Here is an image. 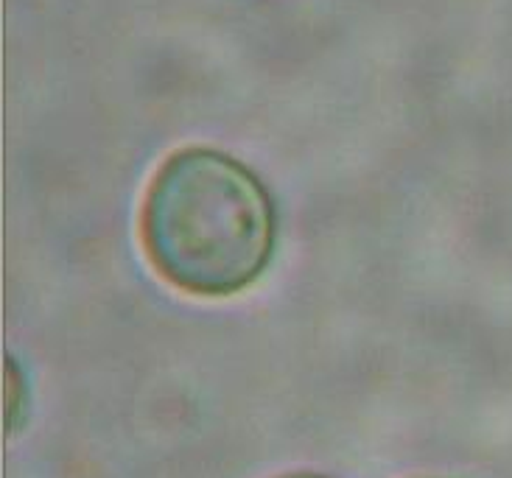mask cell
<instances>
[{
    "mask_svg": "<svg viewBox=\"0 0 512 478\" xmlns=\"http://www.w3.org/2000/svg\"><path fill=\"white\" fill-rule=\"evenodd\" d=\"M277 478H325V476H317V473H289V476H277Z\"/></svg>",
    "mask_w": 512,
    "mask_h": 478,
    "instance_id": "cell-2",
    "label": "cell"
},
{
    "mask_svg": "<svg viewBox=\"0 0 512 478\" xmlns=\"http://www.w3.org/2000/svg\"><path fill=\"white\" fill-rule=\"evenodd\" d=\"M140 244L174 288L194 297H233L272 260L275 205L236 157L188 146L154 171L140 207Z\"/></svg>",
    "mask_w": 512,
    "mask_h": 478,
    "instance_id": "cell-1",
    "label": "cell"
}]
</instances>
